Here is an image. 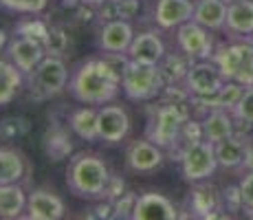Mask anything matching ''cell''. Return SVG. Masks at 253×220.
<instances>
[{
	"instance_id": "1",
	"label": "cell",
	"mask_w": 253,
	"mask_h": 220,
	"mask_svg": "<svg viewBox=\"0 0 253 220\" xmlns=\"http://www.w3.org/2000/svg\"><path fill=\"white\" fill-rule=\"evenodd\" d=\"M66 90L80 104L104 106L117 99L121 90V82L108 71L101 57H90L71 71Z\"/></svg>"
},
{
	"instance_id": "2",
	"label": "cell",
	"mask_w": 253,
	"mask_h": 220,
	"mask_svg": "<svg viewBox=\"0 0 253 220\" xmlns=\"http://www.w3.org/2000/svg\"><path fill=\"white\" fill-rule=\"evenodd\" d=\"M110 170L97 154L80 152L69 161L66 185L71 194L84 200H104L106 185L110 180Z\"/></svg>"
},
{
	"instance_id": "3",
	"label": "cell",
	"mask_w": 253,
	"mask_h": 220,
	"mask_svg": "<svg viewBox=\"0 0 253 220\" xmlns=\"http://www.w3.org/2000/svg\"><path fill=\"white\" fill-rule=\"evenodd\" d=\"M185 124H187V108L178 101H165L150 115L145 139L161 145L163 150H172L176 148L178 139H181Z\"/></svg>"
},
{
	"instance_id": "4",
	"label": "cell",
	"mask_w": 253,
	"mask_h": 220,
	"mask_svg": "<svg viewBox=\"0 0 253 220\" xmlns=\"http://www.w3.org/2000/svg\"><path fill=\"white\" fill-rule=\"evenodd\" d=\"M165 88V77L159 66L141 64L130 60L121 75V92L130 101H150L161 95Z\"/></svg>"
},
{
	"instance_id": "5",
	"label": "cell",
	"mask_w": 253,
	"mask_h": 220,
	"mask_svg": "<svg viewBox=\"0 0 253 220\" xmlns=\"http://www.w3.org/2000/svg\"><path fill=\"white\" fill-rule=\"evenodd\" d=\"M211 60L220 66L227 82L253 86V42L240 40V42L220 44L213 51Z\"/></svg>"
},
{
	"instance_id": "6",
	"label": "cell",
	"mask_w": 253,
	"mask_h": 220,
	"mask_svg": "<svg viewBox=\"0 0 253 220\" xmlns=\"http://www.w3.org/2000/svg\"><path fill=\"white\" fill-rule=\"evenodd\" d=\"M181 161V174L187 183H203L216 174L218 156H216V143L207 139H198L187 143L178 154Z\"/></svg>"
},
{
	"instance_id": "7",
	"label": "cell",
	"mask_w": 253,
	"mask_h": 220,
	"mask_svg": "<svg viewBox=\"0 0 253 220\" xmlns=\"http://www.w3.org/2000/svg\"><path fill=\"white\" fill-rule=\"evenodd\" d=\"M225 84V75L213 60L192 62L183 80L185 92L189 97H213L216 92H220V88Z\"/></svg>"
},
{
	"instance_id": "8",
	"label": "cell",
	"mask_w": 253,
	"mask_h": 220,
	"mask_svg": "<svg viewBox=\"0 0 253 220\" xmlns=\"http://www.w3.org/2000/svg\"><path fill=\"white\" fill-rule=\"evenodd\" d=\"M31 84L42 97H57L69 86V66L60 55H46L31 73Z\"/></svg>"
},
{
	"instance_id": "9",
	"label": "cell",
	"mask_w": 253,
	"mask_h": 220,
	"mask_svg": "<svg viewBox=\"0 0 253 220\" xmlns=\"http://www.w3.org/2000/svg\"><path fill=\"white\" fill-rule=\"evenodd\" d=\"M176 44L181 53L192 62L211 60L213 57V38L207 27L198 24L196 20H187L181 27H176Z\"/></svg>"
},
{
	"instance_id": "10",
	"label": "cell",
	"mask_w": 253,
	"mask_h": 220,
	"mask_svg": "<svg viewBox=\"0 0 253 220\" xmlns=\"http://www.w3.org/2000/svg\"><path fill=\"white\" fill-rule=\"evenodd\" d=\"M165 161L163 148L157 143H152L150 139H137L128 145L126 150V165L128 170L137 174H150V172H157L161 170Z\"/></svg>"
},
{
	"instance_id": "11",
	"label": "cell",
	"mask_w": 253,
	"mask_h": 220,
	"mask_svg": "<svg viewBox=\"0 0 253 220\" xmlns=\"http://www.w3.org/2000/svg\"><path fill=\"white\" fill-rule=\"evenodd\" d=\"M7 53H9V60L20 68L24 75H29V73L48 55L44 42L38 40V38H31V36H22V33L9 42Z\"/></svg>"
},
{
	"instance_id": "12",
	"label": "cell",
	"mask_w": 253,
	"mask_h": 220,
	"mask_svg": "<svg viewBox=\"0 0 253 220\" xmlns=\"http://www.w3.org/2000/svg\"><path fill=\"white\" fill-rule=\"evenodd\" d=\"M99 141L108 145L121 143L130 132V117L121 106H101L99 108Z\"/></svg>"
},
{
	"instance_id": "13",
	"label": "cell",
	"mask_w": 253,
	"mask_h": 220,
	"mask_svg": "<svg viewBox=\"0 0 253 220\" xmlns=\"http://www.w3.org/2000/svg\"><path fill=\"white\" fill-rule=\"evenodd\" d=\"M66 214L64 200L51 189H33L27 198V218L31 220H60Z\"/></svg>"
},
{
	"instance_id": "14",
	"label": "cell",
	"mask_w": 253,
	"mask_h": 220,
	"mask_svg": "<svg viewBox=\"0 0 253 220\" xmlns=\"http://www.w3.org/2000/svg\"><path fill=\"white\" fill-rule=\"evenodd\" d=\"M132 40H134L132 24L124 20V18H115V20H108L101 27L99 38H97V46L104 53H128Z\"/></svg>"
},
{
	"instance_id": "15",
	"label": "cell",
	"mask_w": 253,
	"mask_h": 220,
	"mask_svg": "<svg viewBox=\"0 0 253 220\" xmlns=\"http://www.w3.org/2000/svg\"><path fill=\"white\" fill-rule=\"evenodd\" d=\"M178 209L168 196L159 192H148L137 196L132 220H176Z\"/></svg>"
},
{
	"instance_id": "16",
	"label": "cell",
	"mask_w": 253,
	"mask_h": 220,
	"mask_svg": "<svg viewBox=\"0 0 253 220\" xmlns=\"http://www.w3.org/2000/svg\"><path fill=\"white\" fill-rule=\"evenodd\" d=\"M165 55H168L165 42L161 40V36H157L154 31H143V33H139V36H134V40L128 48L130 60L141 62V64L159 66Z\"/></svg>"
},
{
	"instance_id": "17",
	"label": "cell",
	"mask_w": 253,
	"mask_h": 220,
	"mask_svg": "<svg viewBox=\"0 0 253 220\" xmlns=\"http://www.w3.org/2000/svg\"><path fill=\"white\" fill-rule=\"evenodd\" d=\"M192 0H157V7H154V22L161 29H176L183 22L192 20Z\"/></svg>"
},
{
	"instance_id": "18",
	"label": "cell",
	"mask_w": 253,
	"mask_h": 220,
	"mask_svg": "<svg viewBox=\"0 0 253 220\" xmlns=\"http://www.w3.org/2000/svg\"><path fill=\"white\" fill-rule=\"evenodd\" d=\"M225 31L233 38H253V0L227 2Z\"/></svg>"
},
{
	"instance_id": "19",
	"label": "cell",
	"mask_w": 253,
	"mask_h": 220,
	"mask_svg": "<svg viewBox=\"0 0 253 220\" xmlns=\"http://www.w3.org/2000/svg\"><path fill=\"white\" fill-rule=\"evenodd\" d=\"M233 121H236V117H233L231 110H225V108L209 110L201 121L203 139L211 141V143H218V141L236 134V124H233Z\"/></svg>"
},
{
	"instance_id": "20",
	"label": "cell",
	"mask_w": 253,
	"mask_h": 220,
	"mask_svg": "<svg viewBox=\"0 0 253 220\" xmlns=\"http://www.w3.org/2000/svg\"><path fill=\"white\" fill-rule=\"evenodd\" d=\"M216 156H218V165L220 168L236 170L251 159V148L245 139H240L238 134H231L216 143Z\"/></svg>"
},
{
	"instance_id": "21",
	"label": "cell",
	"mask_w": 253,
	"mask_h": 220,
	"mask_svg": "<svg viewBox=\"0 0 253 220\" xmlns=\"http://www.w3.org/2000/svg\"><path fill=\"white\" fill-rule=\"evenodd\" d=\"M192 20L207 27L209 31H225L227 2L225 0H196Z\"/></svg>"
},
{
	"instance_id": "22",
	"label": "cell",
	"mask_w": 253,
	"mask_h": 220,
	"mask_svg": "<svg viewBox=\"0 0 253 220\" xmlns=\"http://www.w3.org/2000/svg\"><path fill=\"white\" fill-rule=\"evenodd\" d=\"M189 205H192V216L213 218L216 212L222 209V194H218L211 185H198L189 192Z\"/></svg>"
},
{
	"instance_id": "23",
	"label": "cell",
	"mask_w": 253,
	"mask_h": 220,
	"mask_svg": "<svg viewBox=\"0 0 253 220\" xmlns=\"http://www.w3.org/2000/svg\"><path fill=\"white\" fill-rule=\"evenodd\" d=\"M29 163L20 150L0 148V185L22 183L27 178Z\"/></svg>"
},
{
	"instance_id": "24",
	"label": "cell",
	"mask_w": 253,
	"mask_h": 220,
	"mask_svg": "<svg viewBox=\"0 0 253 220\" xmlns=\"http://www.w3.org/2000/svg\"><path fill=\"white\" fill-rule=\"evenodd\" d=\"M99 108H92V106H82L75 108L69 117V126L71 130L80 136L82 141H99Z\"/></svg>"
},
{
	"instance_id": "25",
	"label": "cell",
	"mask_w": 253,
	"mask_h": 220,
	"mask_svg": "<svg viewBox=\"0 0 253 220\" xmlns=\"http://www.w3.org/2000/svg\"><path fill=\"white\" fill-rule=\"evenodd\" d=\"M29 194L22 189L20 183L0 185V216L2 218H18L27 212Z\"/></svg>"
},
{
	"instance_id": "26",
	"label": "cell",
	"mask_w": 253,
	"mask_h": 220,
	"mask_svg": "<svg viewBox=\"0 0 253 220\" xmlns=\"http://www.w3.org/2000/svg\"><path fill=\"white\" fill-rule=\"evenodd\" d=\"M24 82V73L13 64L11 60H0V108L9 106L16 99L18 90H20Z\"/></svg>"
},
{
	"instance_id": "27",
	"label": "cell",
	"mask_w": 253,
	"mask_h": 220,
	"mask_svg": "<svg viewBox=\"0 0 253 220\" xmlns=\"http://www.w3.org/2000/svg\"><path fill=\"white\" fill-rule=\"evenodd\" d=\"M48 0H0V7L4 11L20 13V16H36L46 9Z\"/></svg>"
},
{
	"instance_id": "28",
	"label": "cell",
	"mask_w": 253,
	"mask_h": 220,
	"mask_svg": "<svg viewBox=\"0 0 253 220\" xmlns=\"http://www.w3.org/2000/svg\"><path fill=\"white\" fill-rule=\"evenodd\" d=\"M233 117H236L240 124H247L253 128V86H247L242 97L238 99V104L233 106Z\"/></svg>"
},
{
	"instance_id": "29",
	"label": "cell",
	"mask_w": 253,
	"mask_h": 220,
	"mask_svg": "<svg viewBox=\"0 0 253 220\" xmlns=\"http://www.w3.org/2000/svg\"><path fill=\"white\" fill-rule=\"evenodd\" d=\"M113 203V218H132L134 205H137V194L124 192L119 198L110 200Z\"/></svg>"
},
{
	"instance_id": "30",
	"label": "cell",
	"mask_w": 253,
	"mask_h": 220,
	"mask_svg": "<svg viewBox=\"0 0 253 220\" xmlns=\"http://www.w3.org/2000/svg\"><path fill=\"white\" fill-rule=\"evenodd\" d=\"M240 198H242V212L247 216L253 218V170L245 174V178L240 180Z\"/></svg>"
},
{
	"instance_id": "31",
	"label": "cell",
	"mask_w": 253,
	"mask_h": 220,
	"mask_svg": "<svg viewBox=\"0 0 253 220\" xmlns=\"http://www.w3.org/2000/svg\"><path fill=\"white\" fill-rule=\"evenodd\" d=\"M64 44H66L64 31H60V29H51V31L46 33L44 46H46L48 55H62V51H64Z\"/></svg>"
},
{
	"instance_id": "32",
	"label": "cell",
	"mask_w": 253,
	"mask_h": 220,
	"mask_svg": "<svg viewBox=\"0 0 253 220\" xmlns=\"http://www.w3.org/2000/svg\"><path fill=\"white\" fill-rule=\"evenodd\" d=\"M222 205L227 207V212H242L240 187H227L222 192Z\"/></svg>"
},
{
	"instance_id": "33",
	"label": "cell",
	"mask_w": 253,
	"mask_h": 220,
	"mask_svg": "<svg viewBox=\"0 0 253 220\" xmlns=\"http://www.w3.org/2000/svg\"><path fill=\"white\" fill-rule=\"evenodd\" d=\"M121 194H124V178H121V176H110L108 185H106V194H104V198L115 200V198H119Z\"/></svg>"
},
{
	"instance_id": "34",
	"label": "cell",
	"mask_w": 253,
	"mask_h": 220,
	"mask_svg": "<svg viewBox=\"0 0 253 220\" xmlns=\"http://www.w3.org/2000/svg\"><path fill=\"white\" fill-rule=\"evenodd\" d=\"M225 2H233V0H225Z\"/></svg>"
},
{
	"instance_id": "35",
	"label": "cell",
	"mask_w": 253,
	"mask_h": 220,
	"mask_svg": "<svg viewBox=\"0 0 253 220\" xmlns=\"http://www.w3.org/2000/svg\"><path fill=\"white\" fill-rule=\"evenodd\" d=\"M0 218H2V216H0Z\"/></svg>"
}]
</instances>
